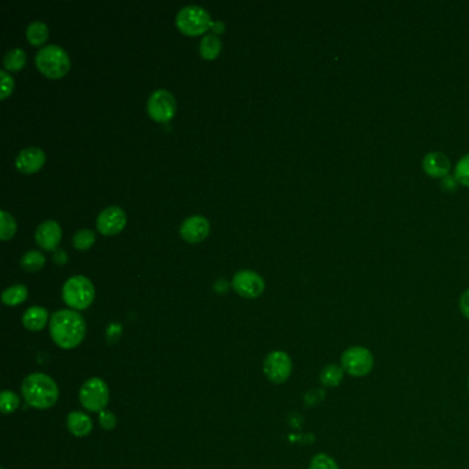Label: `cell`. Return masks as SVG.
Segmentation results:
<instances>
[{
  "label": "cell",
  "instance_id": "cell-28",
  "mask_svg": "<svg viewBox=\"0 0 469 469\" xmlns=\"http://www.w3.org/2000/svg\"><path fill=\"white\" fill-rule=\"evenodd\" d=\"M310 469H339V465L330 456L321 453L312 460Z\"/></svg>",
  "mask_w": 469,
  "mask_h": 469
},
{
  "label": "cell",
  "instance_id": "cell-11",
  "mask_svg": "<svg viewBox=\"0 0 469 469\" xmlns=\"http://www.w3.org/2000/svg\"><path fill=\"white\" fill-rule=\"evenodd\" d=\"M125 223V212L118 205H111L99 212L97 219V229L101 234L115 235L124 229Z\"/></svg>",
  "mask_w": 469,
  "mask_h": 469
},
{
  "label": "cell",
  "instance_id": "cell-26",
  "mask_svg": "<svg viewBox=\"0 0 469 469\" xmlns=\"http://www.w3.org/2000/svg\"><path fill=\"white\" fill-rule=\"evenodd\" d=\"M95 242V233L90 229H81L74 235V246L78 251H85L91 248Z\"/></svg>",
  "mask_w": 469,
  "mask_h": 469
},
{
  "label": "cell",
  "instance_id": "cell-20",
  "mask_svg": "<svg viewBox=\"0 0 469 469\" xmlns=\"http://www.w3.org/2000/svg\"><path fill=\"white\" fill-rule=\"evenodd\" d=\"M343 377H344V369L333 363L325 366L321 372V383L329 388H335L340 386L343 382Z\"/></svg>",
  "mask_w": 469,
  "mask_h": 469
},
{
  "label": "cell",
  "instance_id": "cell-2",
  "mask_svg": "<svg viewBox=\"0 0 469 469\" xmlns=\"http://www.w3.org/2000/svg\"><path fill=\"white\" fill-rule=\"evenodd\" d=\"M22 395L29 406L44 410L57 403L59 390L50 376L44 373H32L22 383Z\"/></svg>",
  "mask_w": 469,
  "mask_h": 469
},
{
  "label": "cell",
  "instance_id": "cell-19",
  "mask_svg": "<svg viewBox=\"0 0 469 469\" xmlns=\"http://www.w3.org/2000/svg\"><path fill=\"white\" fill-rule=\"evenodd\" d=\"M222 50V41L215 34L205 35L200 41V54L205 59H215Z\"/></svg>",
  "mask_w": 469,
  "mask_h": 469
},
{
  "label": "cell",
  "instance_id": "cell-13",
  "mask_svg": "<svg viewBox=\"0 0 469 469\" xmlns=\"http://www.w3.org/2000/svg\"><path fill=\"white\" fill-rule=\"evenodd\" d=\"M46 162V155L40 148H27L15 157V167L22 174H34Z\"/></svg>",
  "mask_w": 469,
  "mask_h": 469
},
{
  "label": "cell",
  "instance_id": "cell-18",
  "mask_svg": "<svg viewBox=\"0 0 469 469\" xmlns=\"http://www.w3.org/2000/svg\"><path fill=\"white\" fill-rule=\"evenodd\" d=\"M28 299V288L22 284L13 285L1 293V302L6 306H18Z\"/></svg>",
  "mask_w": 469,
  "mask_h": 469
},
{
  "label": "cell",
  "instance_id": "cell-10",
  "mask_svg": "<svg viewBox=\"0 0 469 469\" xmlns=\"http://www.w3.org/2000/svg\"><path fill=\"white\" fill-rule=\"evenodd\" d=\"M233 289L246 299L259 298L265 292V279L260 274L253 270H241L233 276Z\"/></svg>",
  "mask_w": 469,
  "mask_h": 469
},
{
  "label": "cell",
  "instance_id": "cell-6",
  "mask_svg": "<svg viewBox=\"0 0 469 469\" xmlns=\"http://www.w3.org/2000/svg\"><path fill=\"white\" fill-rule=\"evenodd\" d=\"M109 387L108 384L99 379L92 377L88 379L80 388L78 399L83 407L92 413H101L109 403Z\"/></svg>",
  "mask_w": 469,
  "mask_h": 469
},
{
  "label": "cell",
  "instance_id": "cell-17",
  "mask_svg": "<svg viewBox=\"0 0 469 469\" xmlns=\"http://www.w3.org/2000/svg\"><path fill=\"white\" fill-rule=\"evenodd\" d=\"M48 321V312L44 307H29L22 315V325L31 332H39Z\"/></svg>",
  "mask_w": 469,
  "mask_h": 469
},
{
  "label": "cell",
  "instance_id": "cell-29",
  "mask_svg": "<svg viewBox=\"0 0 469 469\" xmlns=\"http://www.w3.org/2000/svg\"><path fill=\"white\" fill-rule=\"evenodd\" d=\"M0 80H1V88H0V98L6 99L14 90V80L7 74L6 69L0 71Z\"/></svg>",
  "mask_w": 469,
  "mask_h": 469
},
{
  "label": "cell",
  "instance_id": "cell-27",
  "mask_svg": "<svg viewBox=\"0 0 469 469\" xmlns=\"http://www.w3.org/2000/svg\"><path fill=\"white\" fill-rule=\"evenodd\" d=\"M454 178L458 183L469 188V153L460 158L454 169Z\"/></svg>",
  "mask_w": 469,
  "mask_h": 469
},
{
  "label": "cell",
  "instance_id": "cell-12",
  "mask_svg": "<svg viewBox=\"0 0 469 469\" xmlns=\"http://www.w3.org/2000/svg\"><path fill=\"white\" fill-rule=\"evenodd\" d=\"M209 230L211 226L205 216L193 215L183 220L179 232L185 241L190 244H197L201 242L204 238H206V235L209 234Z\"/></svg>",
  "mask_w": 469,
  "mask_h": 469
},
{
  "label": "cell",
  "instance_id": "cell-8",
  "mask_svg": "<svg viewBox=\"0 0 469 469\" xmlns=\"http://www.w3.org/2000/svg\"><path fill=\"white\" fill-rule=\"evenodd\" d=\"M148 112L158 122L169 121L176 112V101L172 92L162 88L153 91L148 99Z\"/></svg>",
  "mask_w": 469,
  "mask_h": 469
},
{
  "label": "cell",
  "instance_id": "cell-7",
  "mask_svg": "<svg viewBox=\"0 0 469 469\" xmlns=\"http://www.w3.org/2000/svg\"><path fill=\"white\" fill-rule=\"evenodd\" d=\"M374 359L372 352L365 347L354 346L342 355V368L354 377H363L373 369Z\"/></svg>",
  "mask_w": 469,
  "mask_h": 469
},
{
  "label": "cell",
  "instance_id": "cell-21",
  "mask_svg": "<svg viewBox=\"0 0 469 469\" xmlns=\"http://www.w3.org/2000/svg\"><path fill=\"white\" fill-rule=\"evenodd\" d=\"M3 64L7 71H11V72L21 71L27 64V52L20 47L11 48L6 52Z\"/></svg>",
  "mask_w": 469,
  "mask_h": 469
},
{
  "label": "cell",
  "instance_id": "cell-3",
  "mask_svg": "<svg viewBox=\"0 0 469 469\" xmlns=\"http://www.w3.org/2000/svg\"><path fill=\"white\" fill-rule=\"evenodd\" d=\"M35 62L40 72L50 78H61L71 68L69 54L58 44H47L40 48L36 52Z\"/></svg>",
  "mask_w": 469,
  "mask_h": 469
},
{
  "label": "cell",
  "instance_id": "cell-33",
  "mask_svg": "<svg viewBox=\"0 0 469 469\" xmlns=\"http://www.w3.org/2000/svg\"><path fill=\"white\" fill-rule=\"evenodd\" d=\"M468 387H469V380H468Z\"/></svg>",
  "mask_w": 469,
  "mask_h": 469
},
{
  "label": "cell",
  "instance_id": "cell-16",
  "mask_svg": "<svg viewBox=\"0 0 469 469\" xmlns=\"http://www.w3.org/2000/svg\"><path fill=\"white\" fill-rule=\"evenodd\" d=\"M66 427L69 432L78 438H84L92 430V420L88 414L81 412H72L66 419Z\"/></svg>",
  "mask_w": 469,
  "mask_h": 469
},
{
  "label": "cell",
  "instance_id": "cell-4",
  "mask_svg": "<svg viewBox=\"0 0 469 469\" xmlns=\"http://www.w3.org/2000/svg\"><path fill=\"white\" fill-rule=\"evenodd\" d=\"M62 298L64 302L76 312L84 310L94 302L95 289L87 276L74 275L64 284Z\"/></svg>",
  "mask_w": 469,
  "mask_h": 469
},
{
  "label": "cell",
  "instance_id": "cell-30",
  "mask_svg": "<svg viewBox=\"0 0 469 469\" xmlns=\"http://www.w3.org/2000/svg\"><path fill=\"white\" fill-rule=\"evenodd\" d=\"M116 423H118V419H116V416L112 412L102 410L99 413V424H101V427L104 430H113L116 427Z\"/></svg>",
  "mask_w": 469,
  "mask_h": 469
},
{
  "label": "cell",
  "instance_id": "cell-9",
  "mask_svg": "<svg viewBox=\"0 0 469 469\" xmlns=\"http://www.w3.org/2000/svg\"><path fill=\"white\" fill-rule=\"evenodd\" d=\"M263 370L272 383L282 384L292 374V359L286 352H270L265 359Z\"/></svg>",
  "mask_w": 469,
  "mask_h": 469
},
{
  "label": "cell",
  "instance_id": "cell-24",
  "mask_svg": "<svg viewBox=\"0 0 469 469\" xmlns=\"http://www.w3.org/2000/svg\"><path fill=\"white\" fill-rule=\"evenodd\" d=\"M20 407V396L15 392L4 390L0 395V410L3 414H11Z\"/></svg>",
  "mask_w": 469,
  "mask_h": 469
},
{
  "label": "cell",
  "instance_id": "cell-22",
  "mask_svg": "<svg viewBox=\"0 0 469 469\" xmlns=\"http://www.w3.org/2000/svg\"><path fill=\"white\" fill-rule=\"evenodd\" d=\"M27 38L34 44L40 46L48 39V27L41 21H34L27 28Z\"/></svg>",
  "mask_w": 469,
  "mask_h": 469
},
{
  "label": "cell",
  "instance_id": "cell-23",
  "mask_svg": "<svg viewBox=\"0 0 469 469\" xmlns=\"http://www.w3.org/2000/svg\"><path fill=\"white\" fill-rule=\"evenodd\" d=\"M46 263L44 255L39 251H28L21 258V267L27 272H38Z\"/></svg>",
  "mask_w": 469,
  "mask_h": 469
},
{
  "label": "cell",
  "instance_id": "cell-31",
  "mask_svg": "<svg viewBox=\"0 0 469 469\" xmlns=\"http://www.w3.org/2000/svg\"><path fill=\"white\" fill-rule=\"evenodd\" d=\"M442 188H443V190H446V192H453V190L457 188V181H456V178H454V176H450V175L444 176V178L442 179Z\"/></svg>",
  "mask_w": 469,
  "mask_h": 469
},
{
  "label": "cell",
  "instance_id": "cell-25",
  "mask_svg": "<svg viewBox=\"0 0 469 469\" xmlns=\"http://www.w3.org/2000/svg\"><path fill=\"white\" fill-rule=\"evenodd\" d=\"M0 216H1V219H0V238L1 239H10L17 232V222L4 209L0 212Z\"/></svg>",
  "mask_w": 469,
  "mask_h": 469
},
{
  "label": "cell",
  "instance_id": "cell-15",
  "mask_svg": "<svg viewBox=\"0 0 469 469\" xmlns=\"http://www.w3.org/2000/svg\"><path fill=\"white\" fill-rule=\"evenodd\" d=\"M424 171L432 178H444L451 168L450 160L442 152H430L423 160Z\"/></svg>",
  "mask_w": 469,
  "mask_h": 469
},
{
  "label": "cell",
  "instance_id": "cell-1",
  "mask_svg": "<svg viewBox=\"0 0 469 469\" xmlns=\"http://www.w3.org/2000/svg\"><path fill=\"white\" fill-rule=\"evenodd\" d=\"M50 335L62 350H74L85 336V321L76 310H59L50 318Z\"/></svg>",
  "mask_w": 469,
  "mask_h": 469
},
{
  "label": "cell",
  "instance_id": "cell-14",
  "mask_svg": "<svg viewBox=\"0 0 469 469\" xmlns=\"http://www.w3.org/2000/svg\"><path fill=\"white\" fill-rule=\"evenodd\" d=\"M62 237L61 226L55 220H46L36 229L35 239L40 248L46 251L54 249Z\"/></svg>",
  "mask_w": 469,
  "mask_h": 469
},
{
  "label": "cell",
  "instance_id": "cell-32",
  "mask_svg": "<svg viewBox=\"0 0 469 469\" xmlns=\"http://www.w3.org/2000/svg\"><path fill=\"white\" fill-rule=\"evenodd\" d=\"M460 309H461V313L464 314V316L469 319V289H467L463 295H461V299H460Z\"/></svg>",
  "mask_w": 469,
  "mask_h": 469
},
{
  "label": "cell",
  "instance_id": "cell-5",
  "mask_svg": "<svg viewBox=\"0 0 469 469\" xmlns=\"http://www.w3.org/2000/svg\"><path fill=\"white\" fill-rule=\"evenodd\" d=\"M176 27L189 36H196L204 34L211 25V15L209 13L197 4H189L182 7L175 18Z\"/></svg>",
  "mask_w": 469,
  "mask_h": 469
}]
</instances>
